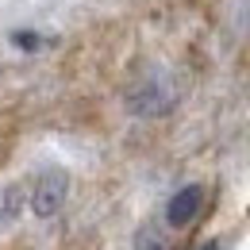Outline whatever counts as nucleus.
Here are the masks:
<instances>
[{"mask_svg":"<svg viewBox=\"0 0 250 250\" xmlns=\"http://www.w3.org/2000/svg\"><path fill=\"white\" fill-rule=\"evenodd\" d=\"M173 100H177L173 81H169L166 73H150V77H143V81L127 93V108H131L135 116H166V112L173 108Z\"/></svg>","mask_w":250,"mask_h":250,"instance_id":"1","label":"nucleus"},{"mask_svg":"<svg viewBox=\"0 0 250 250\" xmlns=\"http://www.w3.org/2000/svg\"><path fill=\"white\" fill-rule=\"evenodd\" d=\"M65 192H69V177H65V169H46V173L39 177L35 192H31L35 216H54V212L65 204Z\"/></svg>","mask_w":250,"mask_h":250,"instance_id":"2","label":"nucleus"},{"mask_svg":"<svg viewBox=\"0 0 250 250\" xmlns=\"http://www.w3.org/2000/svg\"><path fill=\"white\" fill-rule=\"evenodd\" d=\"M200 208H204V188L185 185L169 204H166V219H169V227H188L192 219L200 216Z\"/></svg>","mask_w":250,"mask_h":250,"instance_id":"3","label":"nucleus"},{"mask_svg":"<svg viewBox=\"0 0 250 250\" xmlns=\"http://www.w3.org/2000/svg\"><path fill=\"white\" fill-rule=\"evenodd\" d=\"M139 250H166V243L158 239V231H154V227H146V231L139 235Z\"/></svg>","mask_w":250,"mask_h":250,"instance_id":"4","label":"nucleus"},{"mask_svg":"<svg viewBox=\"0 0 250 250\" xmlns=\"http://www.w3.org/2000/svg\"><path fill=\"white\" fill-rule=\"evenodd\" d=\"M200 250H223V247H219V243H208V247H200Z\"/></svg>","mask_w":250,"mask_h":250,"instance_id":"5","label":"nucleus"}]
</instances>
